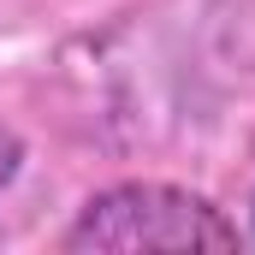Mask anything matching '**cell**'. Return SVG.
Here are the masks:
<instances>
[{"label":"cell","mask_w":255,"mask_h":255,"mask_svg":"<svg viewBox=\"0 0 255 255\" xmlns=\"http://www.w3.org/2000/svg\"><path fill=\"white\" fill-rule=\"evenodd\" d=\"M65 250H238V226H226L220 208L190 190L119 184L77 214Z\"/></svg>","instance_id":"cell-1"},{"label":"cell","mask_w":255,"mask_h":255,"mask_svg":"<svg viewBox=\"0 0 255 255\" xmlns=\"http://www.w3.org/2000/svg\"><path fill=\"white\" fill-rule=\"evenodd\" d=\"M12 172H18V136H12V130H0V184H6Z\"/></svg>","instance_id":"cell-2"}]
</instances>
